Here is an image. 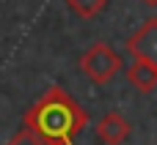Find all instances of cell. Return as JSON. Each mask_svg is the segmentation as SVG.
<instances>
[{
    "label": "cell",
    "mask_w": 157,
    "mask_h": 145,
    "mask_svg": "<svg viewBox=\"0 0 157 145\" xmlns=\"http://www.w3.org/2000/svg\"><path fill=\"white\" fill-rule=\"evenodd\" d=\"M22 123L33 129L47 145H75L77 134L88 126V112L72 99V93L52 85L25 112Z\"/></svg>",
    "instance_id": "6da1fadb"
},
{
    "label": "cell",
    "mask_w": 157,
    "mask_h": 145,
    "mask_svg": "<svg viewBox=\"0 0 157 145\" xmlns=\"http://www.w3.org/2000/svg\"><path fill=\"white\" fill-rule=\"evenodd\" d=\"M80 71H83L91 82L105 85V82H110V80L121 71V55H119L116 49H110L108 44L97 41V44H91V47L83 52V58H80Z\"/></svg>",
    "instance_id": "7a4b0ae2"
},
{
    "label": "cell",
    "mask_w": 157,
    "mask_h": 145,
    "mask_svg": "<svg viewBox=\"0 0 157 145\" xmlns=\"http://www.w3.org/2000/svg\"><path fill=\"white\" fill-rule=\"evenodd\" d=\"M127 49L132 58L138 60H149L157 66V16L146 19L130 38H127Z\"/></svg>",
    "instance_id": "3957f363"
},
{
    "label": "cell",
    "mask_w": 157,
    "mask_h": 145,
    "mask_svg": "<svg viewBox=\"0 0 157 145\" xmlns=\"http://www.w3.org/2000/svg\"><path fill=\"white\" fill-rule=\"evenodd\" d=\"M130 132H132V126L127 123V118L121 112H108L97 121V137L102 145H124Z\"/></svg>",
    "instance_id": "277c9868"
},
{
    "label": "cell",
    "mask_w": 157,
    "mask_h": 145,
    "mask_svg": "<svg viewBox=\"0 0 157 145\" xmlns=\"http://www.w3.org/2000/svg\"><path fill=\"white\" fill-rule=\"evenodd\" d=\"M124 77H127V82H130L132 88H138V90H144V93H149V90L157 88V66L149 63V60H138V58H135V60L127 66Z\"/></svg>",
    "instance_id": "5b68a950"
},
{
    "label": "cell",
    "mask_w": 157,
    "mask_h": 145,
    "mask_svg": "<svg viewBox=\"0 0 157 145\" xmlns=\"http://www.w3.org/2000/svg\"><path fill=\"white\" fill-rule=\"evenodd\" d=\"M66 5L77 14V16H83V19H94L105 5H108V0H66Z\"/></svg>",
    "instance_id": "8992f818"
},
{
    "label": "cell",
    "mask_w": 157,
    "mask_h": 145,
    "mask_svg": "<svg viewBox=\"0 0 157 145\" xmlns=\"http://www.w3.org/2000/svg\"><path fill=\"white\" fill-rule=\"evenodd\" d=\"M6 145H47V143H44V140H41V137L33 132V129L22 126L17 134H11V140H8Z\"/></svg>",
    "instance_id": "52a82bcc"
},
{
    "label": "cell",
    "mask_w": 157,
    "mask_h": 145,
    "mask_svg": "<svg viewBox=\"0 0 157 145\" xmlns=\"http://www.w3.org/2000/svg\"><path fill=\"white\" fill-rule=\"evenodd\" d=\"M144 3H146V5H157V0H144Z\"/></svg>",
    "instance_id": "ba28073f"
}]
</instances>
